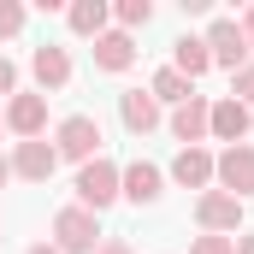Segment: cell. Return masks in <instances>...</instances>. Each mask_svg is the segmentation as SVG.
Masks as SVG:
<instances>
[{"label": "cell", "instance_id": "6da1fadb", "mask_svg": "<svg viewBox=\"0 0 254 254\" xmlns=\"http://www.w3.org/2000/svg\"><path fill=\"white\" fill-rule=\"evenodd\" d=\"M54 154H60V160H77V166L101 160V125H95L89 113H71V119L60 125V142H54Z\"/></svg>", "mask_w": 254, "mask_h": 254}, {"label": "cell", "instance_id": "7a4b0ae2", "mask_svg": "<svg viewBox=\"0 0 254 254\" xmlns=\"http://www.w3.org/2000/svg\"><path fill=\"white\" fill-rule=\"evenodd\" d=\"M54 237H60V243H54L60 254H95L101 249V225H95L89 207H65L60 219H54Z\"/></svg>", "mask_w": 254, "mask_h": 254}, {"label": "cell", "instance_id": "3957f363", "mask_svg": "<svg viewBox=\"0 0 254 254\" xmlns=\"http://www.w3.org/2000/svg\"><path fill=\"white\" fill-rule=\"evenodd\" d=\"M113 201H119V166H113V160H89V166L77 172V207L101 213V207H113Z\"/></svg>", "mask_w": 254, "mask_h": 254}, {"label": "cell", "instance_id": "277c9868", "mask_svg": "<svg viewBox=\"0 0 254 254\" xmlns=\"http://www.w3.org/2000/svg\"><path fill=\"white\" fill-rule=\"evenodd\" d=\"M207 54L213 65H225L231 77L249 65V36H243V24H231V18H213V30H207Z\"/></svg>", "mask_w": 254, "mask_h": 254}, {"label": "cell", "instance_id": "5b68a950", "mask_svg": "<svg viewBox=\"0 0 254 254\" xmlns=\"http://www.w3.org/2000/svg\"><path fill=\"white\" fill-rule=\"evenodd\" d=\"M195 219H201V231L207 237H231L237 225H243V201L225 190H207L201 201H195Z\"/></svg>", "mask_w": 254, "mask_h": 254}, {"label": "cell", "instance_id": "8992f818", "mask_svg": "<svg viewBox=\"0 0 254 254\" xmlns=\"http://www.w3.org/2000/svg\"><path fill=\"white\" fill-rule=\"evenodd\" d=\"M213 178L225 184V195H237V201L254 195V148H243V142H237V148H225V154L213 160Z\"/></svg>", "mask_w": 254, "mask_h": 254}, {"label": "cell", "instance_id": "52a82bcc", "mask_svg": "<svg viewBox=\"0 0 254 254\" xmlns=\"http://www.w3.org/2000/svg\"><path fill=\"white\" fill-rule=\"evenodd\" d=\"M249 125H254V113L243 107V101H231V95L213 101V113H207V136H219V142H231V148L249 136Z\"/></svg>", "mask_w": 254, "mask_h": 254}, {"label": "cell", "instance_id": "ba28073f", "mask_svg": "<svg viewBox=\"0 0 254 254\" xmlns=\"http://www.w3.org/2000/svg\"><path fill=\"white\" fill-rule=\"evenodd\" d=\"M54 166H60V154H54V142H42V136L18 142V154H12V172H18V178H30V184H48V178H54Z\"/></svg>", "mask_w": 254, "mask_h": 254}, {"label": "cell", "instance_id": "9c48e42d", "mask_svg": "<svg viewBox=\"0 0 254 254\" xmlns=\"http://www.w3.org/2000/svg\"><path fill=\"white\" fill-rule=\"evenodd\" d=\"M160 184H166V178H160V166H148V160H136V166L119 172V195H130L136 207H154V201H160Z\"/></svg>", "mask_w": 254, "mask_h": 254}, {"label": "cell", "instance_id": "30bf717a", "mask_svg": "<svg viewBox=\"0 0 254 254\" xmlns=\"http://www.w3.org/2000/svg\"><path fill=\"white\" fill-rule=\"evenodd\" d=\"M6 125L18 130L24 142L42 136V125H48V101H42V95H12V101H6Z\"/></svg>", "mask_w": 254, "mask_h": 254}, {"label": "cell", "instance_id": "8fae6325", "mask_svg": "<svg viewBox=\"0 0 254 254\" xmlns=\"http://www.w3.org/2000/svg\"><path fill=\"white\" fill-rule=\"evenodd\" d=\"M207 113H213V107H207L201 95H190V101L172 113V136H178L184 148H201V136H207Z\"/></svg>", "mask_w": 254, "mask_h": 254}, {"label": "cell", "instance_id": "7c38bea8", "mask_svg": "<svg viewBox=\"0 0 254 254\" xmlns=\"http://www.w3.org/2000/svg\"><path fill=\"white\" fill-rule=\"evenodd\" d=\"M30 71H36L42 89H65V83H71V54H65V48H36V54H30Z\"/></svg>", "mask_w": 254, "mask_h": 254}, {"label": "cell", "instance_id": "4fadbf2b", "mask_svg": "<svg viewBox=\"0 0 254 254\" xmlns=\"http://www.w3.org/2000/svg\"><path fill=\"white\" fill-rule=\"evenodd\" d=\"M172 178H178L184 190H207V184H213V154H207V148H184V154L172 160Z\"/></svg>", "mask_w": 254, "mask_h": 254}, {"label": "cell", "instance_id": "5bb4252c", "mask_svg": "<svg viewBox=\"0 0 254 254\" xmlns=\"http://www.w3.org/2000/svg\"><path fill=\"white\" fill-rule=\"evenodd\" d=\"M119 113H125V125L136 130V136H148V130L160 125V101H154L148 89H130L125 101H119Z\"/></svg>", "mask_w": 254, "mask_h": 254}, {"label": "cell", "instance_id": "9a60e30c", "mask_svg": "<svg viewBox=\"0 0 254 254\" xmlns=\"http://www.w3.org/2000/svg\"><path fill=\"white\" fill-rule=\"evenodd\" d=\"M136 60V42H130L125 30H107V36H95V65L101 71H125Z\"/></svg>", "mask_w": 254, "mask_h": 254}, {"label": "cell", "instance_id": "2e32d148", "mask_svg": "<svg viewBox=\"0 0 254 254\" xmlns=\"http://www.w3.org/2000/svg\"><path fill=\"white\" fill-rule=\"evenodd\" d=\"M65 18H71L77 36H107V6H101V0H77Z\"/></svg>", "mask_w": 254, "mask_h": 254}, {"label": "cell", "instance_id": "e0dca14e", "mask_svg": "<svg viewBox=\"0 0 254 254\" xmlns=\"http://www.w3.org/2000/svg\"><path fill=\"white\" fill-rule=\"evenodd\" d=\"M148 95H154V101H178V107H184V101L195 95V83H190V77H178V71L166 65V71H154V83H148Z\"/></svg>", "mask_w": 254, "mask_h": 254}, {"label": "cell", "instance_id": "ac0fdd59", "mask_svg": "<svg viewBox=\"0 0 254 254\" xmlns=\"http://www.w3.org/2000/svg\"><path fill=\"white\" fill-rule=\"evenodd\" d=\"M207 65H213V54H207V42H190V36H184V42H178V65H172V71L195 83V77H201Z\"/></svg>", "mask_w": 254, "mask_h": 254}, {"label": "cell", "instance_id": "d6986e66", "mask_svg": "<svg viewBox=\"0 0 254 254\" xmlns=\"http://www.w3.org/2000/svg\"><path fill=\"white\" fill-rule=\"evenodd\" d=\"M148 18H154V6H148V0H119V24H125V36H130V30H142Z\"/></svg>", "mask_w": 254, "mask_h": 254}, {"label": "cell", "instance_id": "ffe728a7", "mask_svg": "<svg viewBox=\"0 0 254 254\" xmlns=\"http://www.w3.org/2000/svg\"><path fill=\"white\" fill-rule=\"evenodd\" d=\"M231 101H243V107L254 113V65H243V71L231 77Z\"/></svg>", "mask_w": 254, "mask_h": 254}, {"label": "cell", "instance_id": "44dd1931", "mask_svg": "<svg viewBox=\"0 0 254 254\" xmlns=\"http://www.w3.org/2000/svg\"><path fill=\"white\" fill-rule=\"evenodd\" d=\"M24 30V6L18 0H0V36H18Z\"/></svg>", "mask_w": 254, "mask_h": 254}, {"label": "cell", "instance_id": "7402d4cb", "mask_svg": "<svg viewBox=\"0 0 254 254\" xmlns=\"http://www.w3.org/2000/svg\"><path fill=\"white\" fill-rule=\"evenodd\" d=\"M190 254H237V243H231V237H195Z\"/></svg>", "mask_w": 254, "mask_h": 254}, {"label": "cell", "instance_id": "603a6c76", "mask_svg": "<svg viewBox=\"0 0 254 254\" xmlns=\"http://www.w3.org/2000/svg\"><path fill=\"white\" fill-rule=\"evenodd\" d=\"M12 89H18V65L0 54V95H12Z\"/></svg>", "mask_w": 254, "mask_h": 254}, {"label": "cell", "instance_id": "cb8c5ba5", "mask_svg": "<svg viewBox=\"0 0 254 254\" xmlns=\"http://www.w3.org/2000/svg\"><path fill=\"white\" fill-rule=\"evenodd\" d=\"M95 254H130V243H119V237H107V243H101Z\"/></svg>", "mask_w": 254, "mask_h": 254}, {"label": "cell", "instance_id": "d4e9b609", "mask_svg": "<svg viewBox=\"0 0 254 254\" xmlns=\"http://www.w3.org/2000/svg\"><path fill=\"white\" fill-rule=\"evenodd\" d=\"M243 36H249V48H254V6L243 12Z\"/></svg>", "mask_w": 254, "mask_h": 254}, {"label": "cell", "instance_id": "484cf974", "mask_svg": "<svg viewBox=\"0 0 254 254\" xmlns=\"http://www.w3.org/2000/svg\"><path fill=\"white\" fill-rule=\"evenodd\" d=\"M237 254H254V237H237Z\"/></svg>", "mask_w": 254, "mask_h": 254}, {"label": "cell", "instance_id": "4316f807", "mask_svg": "<svg viewBox=\"0 0 254 254\" xmlns=\"http://www.w3.org/2000/svg\"><path fill=\"white\" fill-rule=\"evenodd\" d=\"M6 178H12V160H0V190H6Z\"/></svg>", "mask_w": 254, "mask_h": 254}, {"label": "cell", "instance_id": "83f0119b", "mask_svg": "<svg viewBox=\"0 0 254 254\" xmlns=\"http://www.w3.org/2000/svg\"><path fill=\"white\" fill-rule=\"evenodd\" d=\"M30 254H60V249H48V243H36V249H30Z\"/></svg>", "mask_w": 254, "mask_h": 254}]
</instances>
